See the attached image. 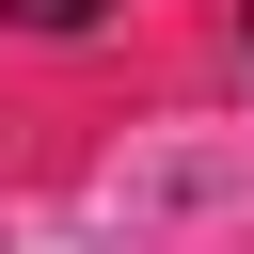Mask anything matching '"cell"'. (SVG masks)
I'll return each instance as SVG.
<instances>
[{"mask_svg":"<svg viewBox=\"0 0 254 254\" xmlns=\"http://www.w3.org/2000/svg\"><path fill=\"white\" fill-rule=\"evenodd\" d=\"M0 16H16V32H95L111 0H0Z\"/></svg>","mask_w":254,"mask_h":254,"instance_id":"1","label":"cell"},{"mask_svg":"<svg viewBox=\"0 0 254 254\" xmlns=\"http://www.w3.org/2000/svg\"><path fill=\"white\" fill-rule=\"evenodd\" d=\"M238 32H254V16H238Z\"/></svg>","mask_w":254,"mask_h":254,"instance_id":"2","label":"cell"}]
</instances>
